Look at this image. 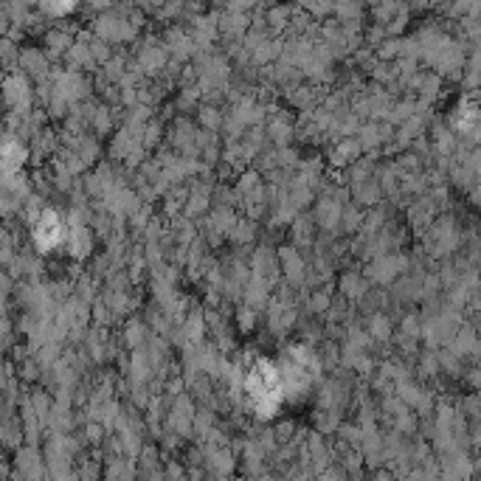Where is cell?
I'll return each instance as SVG.
<instances>
[{
	"mask_svg": "<svg viewBox=\"0 0 481 481\" xmlns=\"http://www.w3.org/2000/svg\"><path fill=\"white\" fill-rule=\"evenodd\" d=\"M405 267V259L402 256H397V253H377L374 259H372V265H369V270H366V276L372 279V282H391V279H397L400 276V270Z\"/></svg>",
	"mask_w": 481,
	"mask_h": 481,
	"instance_id": "8992f818",
	"label": "cell"
},
{
	"mask_svg": "<svg viewBox=\"0 0 481 481\" xmlns=\"http://www.w3.org/2000/svg\"><path fill=\"white\" fill-rule=\"evenodd\" d=\"M279 265H282L285 276H287L293 285H301V282L307 279V273H310V265H307V259L301 256V251H299L296 245H285V248L279 251Z\"/></svg>",
	"mask_w": 481,
	"mask_h": 481,
	"instance_id": "52a82bcc",
	"label": "cell"
},
{
	"mask_svg": "<svg viewBox=\"0 0 481 481\" xmlns=\"http://www.w3.org/2000/svg\"><path fill=\"white\" fill-rule=\"evenodd\" d=\"M96 37L104 40L107 45H116V42H127V40H135L139 29L132 26V20H127L118 9H107L102 17H96V26H93Z\"/></svg>",
	"mask_w": 481,
	"mask_h": 481,
	"instance_id": "277c9868",
	"label": "cell"
},
{
	"mask_svg": "<svg viewBox=\"0 0 481 481\" xmlns=\"http://www.w3.org/2000/svg\"><path fill=\"white\" fill-rule=\"evenodd\" d=\"M20 71L31 79V77H48V51L45 48H20L17 54Z\"/></svg>",
	"mask_w": 481,
	"mask_h": 481,
	"instance_id": "ba28073f",
	"label": "cell"
},
{
	"mask_svg": "<svg viewBox=\"0 0 481 481\" xmlns=\"http://www.w3.org/2000/svg\"><path fill=\"white\" fill-rule=\"evenodd\" d=\"M239 383L245 391L248 405L253 408V414L262 420H270L279 414V408L287 402L285 400V388H282V374H279V363L270 361L267 355H251L242 363L239 372Z\"/></svg>",
	"mask_w": 481,
	"mask_h": 481,
	"instance_id": "6da1fadb",
	"label": "cell"
},
{
	"mask_svg": "<svg viewBox=\"0 0 481 481\" xmlns=\"http://www.w3.org/2000/svg\"><path fill=\"white\" fill-rule=\"evenodd\" d=\"M237 324H239L242 332H251V329L256 326V310L248 307V304H242V307L237 310Z\"/></svg>",
	"mask_w": 481,
	"mask_h": 481,
	"instance_id": "9a60e30c",
	"label": "cell"
},
{
	"mask_svg": "<svg viewBox=\"0 0 481 481\" xmlns=\"http://www.w3.org/2000/svg\"><path fill=\"white\" fill-rule=\"evenodd\" d=\"M65 237H68V217L62 212H56L54 205L45 209L31 220V242L37 248V253H54L65 248Z\"/></svg>",
	"mask_w": 481,
	"mask_h": 481,
	"instance_id": "7a4b0ae2",
	"label": "cell"
},
{
	"mask_svg": "<svg viewBox=\"0 0 481 481\" xmlns=\"http://www.w3.org/2000/svg\"><path fill=\"white\" fill-rule=\"evenodd\" d=\"M166 56H169V51H166V45L164 42H147V45H141L139 48V68L141 71H147V74H158V71H164V65H166Z\"/></svg>",
	"mask_w": 481,
	"mask_h": 481,
	"instance_id": "9c48e42d",
	"label": "cell"
},
{
	"mask_svg": "<svg viewBox=\"0 0 481 481\" xmlns=\"http://www.w3.org/2000/svg\"><path fill=\"white\" fill-rule=\"evenodd\" d=\"M71 259H88L93 253V228H90V217H82L79 212H74L68 217V237H65V248H62Z\"/></svg>",
	"mask_w": 481,
	"mask_h": 481,
	"instance_id": "3957f363",
	"label": "cell"
},
{
	"mask_svg": "<svg viewBox=\"0 0 481 481\" xmlns=\"http://www.w3.org/2000/svg\"><path fill=\"white\" fill-rule=\"evenodd\" d=\"M124 338H127V347L144 349V343H147V338H150V329H147V324H141V321H129Z\"/></svg>",
	"mask_w": 481,
	"mask_h": 481,
	"instance_id": "7c38bea8",
	"label": "cell"
},
{
	"mask_svg": "<svg viewBox=\"0 0 481 481\" xmlns=\"http://www.w3.org/2000/svg\"><path fill=\"white\" fill-rule=\"evenodd\" d=\"M340 293L349 301H361L366 296V279H361V273H343L340 276Z\"/></svg>",
	"mask_w": 481,
	"mask_h": 481,
	"instance_id": "8fae6325",
	"label": "cell"
},
{
	"mask_svg": "<svg viewBox=\"0 0 481 481\" xmlns=\"http://www.w3.org/2000/svg\"><path fill=\"white\" fill-rule=\"evenodd\" d=\"M77 9V3H42L40 6V12L45 15V17H65V15H71Z\"/></svg>",
	"mask_w": 481,
	"mask_h": 481,
	"instance_id": "5bb4252c",
	"label": "cell"
},
{
	"mask_svg": "<svg viewBox=\"0 0 481 481\" xmlns=\"http://www.w3.org/2000/svg\"><path fill=\"white\" fill-rule=\"evenodd\" d=\"M31 102H34V85L23 71H15L6 77V104L9 113L17 118L31 116Z\"/></svg>",
	"mask_w": 481,
	"mask_h": 481,
	"instance_id": "5b68a950",
	"label": "cell"
},
{
	"mask_svg": "<svg viewBox=\"0 0 481 481\" xmlns=\"http://www.w3.org/2000/svg\"><path fill=\"white\" fill-rule=\"evenodd\" d=\"M77 45V40L68 34V29H51L48 34H45V51L51 54V56H68L71 54V48Z\"/></svg>",
	"mask_w": 481,
	"mask_h": 481,
	"instance_id": "30bf717a",
	"label": "cell"
},
{
	"mask_svg": "<svg viewBox=\"0 0 481 481\" xmlns=\"http://www.w3.org/2000/svg\"><path fill=\"white\" fill-rule=\"evenodd\" d=\"M200 124H203V127H209V129H217L220 124H226V116H223L217 107L205 104V107H200Z\"/></svg>",
	"mask_w": 481,
	"mask_h": 481,
	"instance_id": "4fadbf2b",
	"label": "cell"
}]
</instances>
